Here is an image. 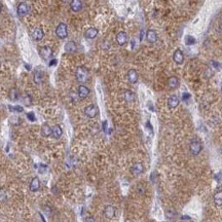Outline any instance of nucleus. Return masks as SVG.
Returning a JSON list of instances; mask_svg holds the SVG:
<instances>
[{
	"mask_svg": "<svg viewBox=\"0 0 222 222\" xmlns=\"http://www.w3.org/2000/svg\"><path fill=\"white\" fill-rule=\"evenodd\" d=\"M75 77L78 82L85 83L88 79V70L85 68V66H79L77 67L76 71H75Z\"/></svg>",
	"mask_w": 222,
	"mask_h": 222,
	"instance_id": "nucleus-1",
	"label": "nucleus"
},
{
	"mask_svg": "<svg viewBox=\"0 0 222 222\" xmlns=\"http://www.w3.org/2000/svg\"><path fill=\"white\" fill-rule=\"evenodd\" d=\"M202 149H203V144H202L201 140L196 139V138L192 139L190 141V144H189V151H190V153L192 155H194V156L199 155V154L201 153Z\"/></svg>",
	"mask_w": 222,
	"mask_h": 222,
	"instance_id": "nucleus-2",
	"label": "nucleus"
},
{
	"mask_svg": "<svg viewBox=\"0 0 222 222\" xmlns=\"http://www.w3.org/2000/svg\"><path fill=\"white\" fill-rule=\"evenodd\" d=\"M56 35L60 39H65L67 36H68V28H67L66 24H64V23L59 24L58 27L56 28Z\"/></svg>",
	"mask_w": 222,
	"mask_h": 222,
	"instance_id": "nucleus-3",
	"label": "nucleus"
},
{
	"mask_svg": "<svg viewBox=\"0 0 222 222\" xmlns=\"http://www.w3.org/2000/svg\"><path fill=\"white\" fill-rule=\"evenodd\" d=\"M98 112H99L98 107L94 104L88 105V106L85 108V116H88V118H95L97 115H98Z\"/></svg>",
	"mask_w": 222,
	"mask_h": 222,
	"instance_id": "nucleus-4",
	"label": "nucleus"
},
{
	"mask_svg": "<svg viewBox=\"0 0 222 222\" xmlns=\"http://www.w3.org/2000/svg\"><path fill=\"white\" fill-rule=\"evenodd\" d=\"M38 53L43 60H48L53 56V48L50 47H41L39 48Z\"/></svg>",
	"mask_w": 222,
	"mask_h": 222,
	"instance_id": "nucleus-5",
	"label": "nucleus"
},
{
	"mask_svg": "<svg viewBox=\"0 0 222 222\" xmlns=\"http://www.w3.org/2000/svg\"><path fill=\"white\" fill-rule=\"evenodd\" d=\"M130 171H131L133 175H136V176L140 175L144 172V166H143L141 162H135V164L131 167Z\"/></svg>",
	"mask_w": 222,
	"mask_h": 222,
	"instance_id": "nucleus-6",
	"label": "nucleus"
},
{
	"mask_svg": "<svg viewBox=\"0 0 222 222\" xmlns=\"http://www.w3.org/2000/svg\"><path fill=\"white\" fill-rule=\"evenodd\" d=\"M31 36H32V38L35 40V41H39V40H41L43 38V36H44V33H43V30H42L41 28H39V27H36V28H34L33 30H32Z\"/></svg>",
	"mask_w": 222,
	"mask_h": 222,
	"instance_id": "nucleus-7",
	"label": "nucleus"
},
{
	"mask_svg": "<svg viewBox=\"0 0 222 222\" xmlns=\"http://www.w3.org/2000/svg\"><path fill=\"white\" fill-rule=\"evenodd\" d=\"M77 95L80 99H85L90 95V88L85 85H80L77 88Z\"/></svg>",
	"mask_w": 222,
	"mask_h": 222,
	"instance_id": "nucleus-8",
	"label": "nucleus"
},
{
	"mask_svg": "<svg viewBox=\"0 0 222 222\" xmlns=\"http://www.w3.org/2000/svg\"><path fill=\"white\" fill-rule=\"evenodd\" d=\"M116 42L118 43V45H120V47H123V45L127 44V42H128V35H127L126 32L123 31H120L118 32L117 34H116Z\"/></svg>",
	"mask_w": 222,
	"mask_h": 222,
	"instance_id": "nucleus-9",
	"label": "nucleus"
},
{
	"mask_svg": "<svg viewBox=\"0 0 222 222\" xmlns=\"http://www.w3.org/2000/svg\"><path fill=\"white\" fill-rule=\"evenodd\" d=\"M173 60L176 64L178 65H181L184 62V54L182 53V50H176L174 51V54H173Z\"/></svg>",
	"mask_w": 222,
	"mask_h": 222,
	"instance_id": "nucleus-10",
	"label": "nucleus"
},
{
	"mask_svg": "<svg viewBox=\"0 0 222 222\" xmlns=\"http://www.w3.org/2000/svg\"><path fill=\"white\" fill-rule=\"evenodd\" d=\"M180 103V100L178 98L176 95H172V96L169 97V99H168V107L170 108V109H174L179 105Z\"/></svg>",
	"mask_w": 222,
	"mask_h": 222,
	"instance_id": "nucleus-11",
	"label": "nucleus"
},
{
	"mask_svg": "<svg viewBox=\"0 0 222 222\" xmlns=\"http://www.w3.org/2000/svg\"><path fill=\"white\" fill-rule=\"evenodd\" d=\"M17 12H18V15L20 16V17H23V16L28 15V12H29L28 4L25 3V2H21V3L18 5Z\"/></svg>",
	"mask_w": 222,
	"mask_h": 222,
	"instance_id": "nucleus-12",
	"label": "nucleus"
},
{
	"mask_svg": "<svg viewBox=\"0 0 222 222\" xmlns=\"http://www.w3.org/2000/svg\"><path fill=\"white\" fill-rule=\"evenodd\" d=\"M127 77H128V80L130 83L135 85L138 81V73L135 69H130L128 71V74H127Z\"/></svg>",
	"mask_w": 222,
	"mask_h": 222,
	"instance_id": "nucleus-13",
	"label": "nucleus"
},
{
	"mask_svg": "<svg viewBox=\"0 0 222 222\" xmlns=\"http://www.w3.org/2000/svg\"><path fill=\"white\" fill-rule=\"evenodd\" d=\"M104 215L108 219H112L115 216V208L112 205H107L104 208Z\"/></svg>",
	"mask_w": 222,
	"mask_h": 222,
	"instance_id": "nucleus-14",
	"label": "nucleus"
},
{
	"mask_svg": "<svg viewBox=\"0 0 222 222\" xmlns=\"http://www.w3.org/2000/svg\"><path fill=\"white\" fill-rule=\"evenodd\" d=\"M70 9L74 12H80L82 9V1L81 0H71V2H70Z\"/></svg>",
	"mask_w": 222,
	"mask_h": 222,
	"instance_id": "nucleus-15",
	"label": "nucleus"
},
{
	"mask_svg": "<svg viewBox=\"0 0 222 222\" xmlns=\"http://www.w3.org/2000/svg\"><path fill=\"white\" fill-rule=\"evenodd\" d=\"M63 135V130L59 124H55V126L51 128V136H53L55 139H59V138L62 137Z\"/></svg>",
	"mask_w": 222,
	"mask_h": 222,
	"instance_id": "nucleus-16",
	"label": "nucleus"
},
{
	"mask_svg": "<svg viewBox=\"0 0 222 222\" xmlns=\"http://www.w3.org/2000/svg\"><path fill=\"white\" fill-rule=\"evenodd\" d=\"M97 35H98V29L94 27H91L85 32V37L86 39H94L95 37H97Z\"/></svg>",
	"mask_w": 222,
	"mask_h": 222,
	"instance_id": "nucleus-17",
	"label": "nucleus"
},
{
	"mask_svg": "<svg viewBox=\"0 0 222 222\" xmlns=\"http://www.w3.org/2000/svg\"><path fill=\"white\" fill-rule=\"evenodd\" d=\"M40 188V180L38 177H34L32 178L31 182H30V190L32 192H36L38 191Z\"/></svg>",
	"mask_w": 222,
	"mask_h": 222,
	"instance_id": "nucleus-18",
	"label": "nucleus"
},
{
	"mask_svg": "<svg viewBox=\"0 0 222 222\" xmlns=\"http://www.w3.org/2000/svg\"><path fill=\"white\" fill-rule=\"evenodd\" d=\"M168 86H169L171 90H175L179 86V79L177 76H171L168 79Z\"/></svg>",
	"mask_w": 222,
	"mask_h": 222,
	"instance_id": "nucleus-19",
	"label": "nucleus"
},
{
	"mask_svg": "<svg viewBox=\"0 0 222 222\" xmlns=\"http://www.w3.org/2000/svg\"><path fill=\"white\" fill-rule=\"evenodd\" d=\"M65 51L66 53H69V54H73V53H75L77 50V45H76V43H75L74 41H68L65 44Z\"/></svg>",
	"mask_w": 222,
	"mask_h": 222,
	"instance_id": "nucleus-20",
	"label": "nucleus"
},
{
	"mask_svg": "<svg viewBox=\"0 0 222 222\" xmlns=\"http://www.w3.org/2000/svg\"><path fill=\"white\" fill-rule=\"evenodd\" d=\"M123 98L127 103H133L136 99V97H135V94L131 90H126L123 93Z\"/></svg>",
	"mask_w": 222,
	"mask_h": 222,
	"instance_id": "nucleus-21",
	"label": "nucleus"
},
{
	"mask_svg": "<svg viewBox=\"0 0 222 222\" xmlns=\"http://www.w3.org/2000/svg\"><path fill=\"white\" fill-rule=\"evenodd\" d=\"M146 39L149 43H154L158 40V34L154 30H148L146 33Z\"/></svg>",
	"mask_w": 222,
	"mask_h": 222,
	"instance_id": "nucleus-22",
	"label": "nucleus"
},
{
	"mask_svg": "<svg viewBox=\"0 0 222 222\" xmlns=\"http://www.w3.org/2000/svg\"><path fill=\"white\" fill-rule=\"evenodd\" d=\"M9 97L12 101H18L19 98H20V93H19V90L17 88H10L9 92Z\"/></svg>",
	"mask_w": 222,
	"mask_h": 222,
	"instance_id": "nucleus-23",
	"label": "nucleus"
},
{
	"mask_svg": "<svg viewBox=\"0 0 222 222\" xmlns=\"http://www.w3.org/2000/svg\"><path fill=\"white\" fill-rule=\"evenodd\" d=\"M213 201H214V204L217 206V207L222 206V190H218L217 192H215V194L213 196Z\"/></svg>",
	"mask_w": 222,
	"mask_h": 222,
	"instance_id": "nucleus-24",
	"label": "nucleus"
},
{
	"mask_svg": "<svg viewBox=\"0 0 222 222\" xmlns=\"http://www.w3.org/2000/svg\"><path fill=\"white\" fill-rule=\"evenodd\" d=\"M41 135L43 137L51 136V127L47 123H43L41 127Z\"/></svg>",
	"mask_w": 222,
	"mask_h": 222,
	"instance_id": "nucleus-25",
	"label": "nucleus"
},
{
	"mask_svg": "<svg viewBox=\"0 0 222 222\" xmlns=\"http://www.w3.org/2000/svg\"><path fill=\"white\" fill-rule=\"evenodd\" d=\"M33 80H34V82L36 83V85H40V83H42V81H43L42 72L39 71V70H35V72L33 74Z\"/></svg>",
	"mask_w": 222,
	"mask_h": 222,
	"instance_id": "nucleus-26",
	"label": "nucleus"
},
{
	"mask_svg": "<svg viewBox=\"0 0 222 222\" xmlns=\"http://www.w3.org/2000/svg\"><path fill=\"white\" fill-rule=\"evenodd\" d=\"M23 103H24V105H25V106H27V107L31 106V104H32V97H31L30 94H25V95H24V97H23Z\"/></svg>",
	"mask_w": 222,
	"mask_h": 222,
	"instance_id": "nucleus-27",
	"label": "nucleus"
},
{
	"mask_svg": "<svg viewBox=\"0 0 222 222\" xmlns=\"http://www.w3.org/2000/svg\"><path fill=\"white\" fill-rule=\"evenodd\" d=\"M175 210H173V209H169V210H167L166 211V217L168 219H172V218H174V216H175Z\"/></svg>",
	"mask_w": 222,
	"mask_h": 222,
	"instance_id": "nucleus-28",
	"label": "nucleus"
},
{
	"mask_svg": "<svg viewBox=\"0 0 222 222\" xmlns=\"http://www.w3.org/2000/svg\"><path fill=\"white\" fill-rule=\"evenodd\" d=\"M6 199V192L4 189H0V202H3Z\"/></svg>",
	"mask_w": 222,
	"mask_h": 222,
	"instance_id": "nucleus-29",
	"label": "nucleus"
},
{
	"mask_svg": "<svg viewBox=\"0 0 222 222\" xmlns=\"http://www.w3.org/2000/svg\"><path fill=\"white\" fill-rule=\"evenodd\" d=\"M196 42V40H194V38L192 36H187L186 37V44H193V43Z\"/></svg>",
	"mask_w": 222,
	"mask_h": 222,
	"instance_id": "nucleus-30",
	"label": "nucleus"
},
{
	"mask_svg": "<svg viewBox=\"0 0 222 222\" xmlns=\"http://www.w3.org/2000/svg\"><path fill=\"white\" fill-rule=\"evenodd\" d=\"M27 117H28V120H31V121L36 120V117H35V115H34L33 112H28V113H27Z\"/></svg>",
	"mask_w": 222,
	"mask_h": 222,
	"instance_id": "nucleus-31",
	"label": "nucleus"
},
{
	"mask_svg": "<svg viewBox=\"0 0 222 222\" xmlns=\"http://www.w3.org/2000/svg\"><path fill=\"white\" fill-rule=\"evenodd\" d=\"M9 108H10V110L18 111V112H22V111H23V107H21V106H15V107L9 106Z\"/></svg>",
	"mask_w": 222,
	"mask_h": 222,
	"instance_id": "nucleus-32",
	"label": "nucleus"
},
{
	"mask_svg": "<svg viewBox=\"0 0 222 222\" xmlns=\"http://www.w3.org/2000/svg\"><path fill=\"white\" fill-rule=\"evenodd\" d=\"M85 222H96V220H95L93 216H88V217H85Z\"/></svg>",
	"mask_w": 222,
	"mask_h": 222,
	"instance_id": "nucleus-33",
	"label": "nucleus"
},
{
	"mask_svg": "<svg viewBox=\"0 0 222 222\" xmlns=\"http://www.w3.org/2000/svg\"><path fill=\"white\" fill-rule=\"evenodd\" d=\"M190 98V95L187 94V93H184L183 94V97H182V99L184 100V101H187V100Z\"/></svg>",
	"mask_w": 222,
	"mask_h": 222,
	"instance_id": "nucleus-34",
	"label": "nucleus"
},
{
	"mask_svg": "<svg viewBox=\"0 0 222 222\" xmlns=\"http://www.w3.org/2000/svg\"><path fill=\"white\" fill-rule=\"evenodd\" d=\"M57 64V60H51L50 62V66H54V65H56Z\"/></svg>",
	"mask_w": 222,
	"mask_h": 222,
	"instance_id": "nucleus-35",
	"label": "nucleus"
},
{
	"mask_svg": "<svg viewBox=\"0 0 222 222\" xmlns=\"http://www.w3.org/2000/svg\"><path fill=\"white\" fill-rule=\"evenodd\" d=\"M53 192H54V193H58V188H57V187H53Z\"/></svg>",
	"mask_w": 222,
	"mask_h": 222,
	"instance_id": "nucleus-36",
	"label": "nucleus"
},
{
	"mask_svg": "<svg viewBox=\"0 0 222 222\" xmlns=\"http://www.w3.org/2000/svg\"><path fill=\"white\" fill-rule=\"evenodd\" d=\"M25 67H26V69H27V70H31V67L29 66L28 64H25Z\"/></svg>",
	"mask_w": 222,
	"mask_h": 222,
	"instance_id": "nucleus-37",
	"label": "nucleus"
},
{
	"mask_svg": "<svg viewBox=\"0 0 222 222\" xmlns=\"http://www.w3.org/2000/svg\"><path fill=\"white\" fill-rule=\"evenodd\" d=\"M131 44H132V48H134V47H135V41H134V40H132V41H131Z\"/></svg>",
	"mask_w": 222,
	"mask_h": 222,
	"instance_id": "nucleus-38",
	"label": "nucleus"
},
{
	"mask_svg": "<svg viewBox=\"0 0 222 222\" xmlns=\"http://www.w3.org/2000/svg\"><path fill=\"white\" fill-rule=\"evenodd\" d=\"M2 12V3L0 2V12Z\"/></svg>",
	"mask_w": 222,
	"mask_h": 222,
	"instance_id": "nucleus-39",
	"label": "nucleus"
},
{
	"mask_svg": "<svg viewBox=\"0 0 222 222\" xmlns=\"http://www.w3.org/2000/svg\"><path fill=\"white\" fill-rule=\"evenodd\" d=\"M62 1H63V2H68L69 0H62Z\"/></svg>",
	"mask_w": 222,
	"mask_h": 222,
	"instance_id": "nucleus-40",
	"label": "nucleus"
}]
</instances>
